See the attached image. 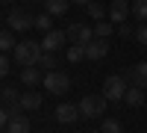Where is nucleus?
Returning <instances> with one entry per match:
<instances>
[{
  "label": "nucleus",
  "instance_id": "1",
  "mask_svg": "<svg viewBox=\"0 0 147 133\" xmlns=\"http://www.w3.org/2000/svg\"><path fill=\"white\" fill-rule=\"evenodd\" d=\"M12 56H15V62L24 65V68H27V65H38V59L44 56V47H41V42L27 39V42H18V44H15Z\"/></svg>",
  "mask_w": 147,
  "mask_h": 133
},
{
  "label": "nucleus",
  "instance_id": "2",
  "mask_svg": "<svg viewBox=\"0 0 147 133\" xmlns=\"http://www.w3.org/2000/svg\"><path fill=\"white\" fill-rule=\"evenodd\" d=\"M82 118H106V98L103 95H85L77 104Z\"/></svg>",
  "mask_w": 147,
  "mask_h": 133
},
{
  "label": "nucleus",
  "instance_id": "3",
  "mask_svg": "<svg viewBox=\"0 0 147 133\" xmlns=\"http://www.w3.org/2000/svg\"><path fill=\"white\" fill-rule=\"evenodd\" d=\"M127 77L124 74H112V77H106L103 80V98L106 101H124V95H127Z\"/></svg>",
  "mask_w": 147,
  "mask_h": 133
},
{
  "label": "nucleus",
  "instance_id": "4",
  "mask_svg": "<svg viewBox=\"0 0 147 133\" xmlns=\"http://www.w3.org/2000/svg\"><path fill=\"white\" fill-rule=\"evenodd\" d=\"M44 89L59 98V95H65L71 89V77L65 74V71H47L44 74Z\"/></svg>",
  "mask_w": 147,
  "mask_h": 133
},
{
  "label": "nucleus",
  "instance_id": "5",
  "mask_svg": "<svg viewBox=\"0 0 147 133\" xmlns=\"http://www.w3.org/2000/svg\"><path fill=\"white\" fill-rule=\"evenodd\" d=\"M68 33V42L71 44H88V42H94V27H88V24H71V27L65 30Z\"/></svg>",
  "mask_w": 147,
  "mask_h": 133
},
{
  "label": "nucleus",
  "instance_id": "6",
  "mask_svg": "<svg viewBox=\"0 0 147 133\" xmlns=\"http://www.w3.org/2000/svg\"><path fill=\"white\" fill-rule=\"evenodd\" d=\"M9 30H15V33H24V30H30V27H35V18L32 15H27L24 9H15V12H9Z\"/></svg>",
  "mask_w": 147,
  "mask_h": 133
},
{
  "label": "nucleus",
  "instance_id": "7",
  "mask_svg": "<svg viewBox=\"0 0 147 133\" xmlns=\"http://www.w3.org/2000/svg\"><path fill=\"white\" fill-rule=\"evenodd\" d=\"M65 42H68V33H62V30H50V33L41 39V47H44V53H56Z\"/></svg>",
  "mask_w": 147,
  "mask_h": 133
},
{
  "label": "nucleus",
  "instance_id": "8",
  "mask_svg": "<svg viewBox=\"0 0 147 133\" xmlns=\"http://www.w3.org/2000/svg\"><path fill=\"white\" fill-rule=\"evenodd\" d=\"M53 115H56L59 124H74V121L80 118V106H77V104H59Z\"/></svg>",
  "mask_w": 147,
  "mask_h": 133
},
{
  "label": "nucleus",
  "instance_id": "9",
  "mask_svg": "<svg viewBox=\"0 0 147 133\" xmlns=\"http://www.w3.org/2000/svg\"><path fill=\"white\" fill-rule=\"evenodd\" d=\"M132 86H138V89H147V62H138V65H132L127 74H124Z\"/></svg>",
  "mask_w": 147,
  "mask_h": 133
},
{
  "label": "nucleus",
  "instance_id": "10",
  "mask_svg": "<svg viewBox=\"0 0 147 133\" xmlns=\"http://www.w3.org/2000/svg\"><path fill=\"white\" fill-rule=\"evenodd\" d=\"M129 18V3L127 0H112V6H109V21L112 24H124Z\"/></svg>",
  "mask_w": 147,
  "mask_h": 133
},
{
  "label": "nucleus",
  "instance_id": "11",
  "mask_svg": "<svg viewBox=\"0 0 147 133\" xmlns=\"http://www.w3.org/2000/svg\"><path fill=\"white\" fill-rule=\"evenodd\" d=\"M6 133H30V118L21 115V113H12L9 124H6Z\"/></svg>",
  "mask_w": 147,
  "mask_h": 133
},
{
  "label": "nucleus",
  "instance_id": "12",
  "mask_svg": "<svg viewBox=\"0 0 147 133\" xmlns=\"http://www.w3.org/2000/svg\"><path fill=\"white\" fill-rule=\"evenodd\" d=\"M106 53H109V42L106 39H94V42L85 44V56L88 59H103Z\"/></svg>",
  "mask_w": 147,
  "mask_h": 133
},
{
  "label": "nucleus",
  "instance_id": "13",
  "mask_svg": "<svg viewBox=\"0 0 147 133\" xmlns=\"http://www.w3.org/2000/svg\"><path fill=\"white\" fill-rule=\"evenodd\" d=\"M21 80L27 83V86H38V83H44V74H41L38 65H27V68L21 71Z\"/></svg>",
  "mask_w": 147,
  "mask_h": 133
},
{
  "label": "nucleus",
  "instance_id": "14",
  "mask_svg": "<svg viewBox=\"0 0 147 133\" xmlns=\"http://www.w3.org/2000/svg\"><path fill=\"white\" fill-rule=\"evenodd\" d=\"M0 101H3L6 106H12V113L21 110V95H18L15 89H0Z\"/></svg>",
  "mask_w": 147,
  "mask_h": 133
},
{
  "label": "nucleus",
  "instance_id": "15",
  "mask_svg": "<svg viewBox=\"0 0 147 133\" xmlns=\"http://www.w3.org/2000/svg\"><path fill=\"white\" fill-rule=\"evenodd\" d=\"M41 106V92H24L21 95V110H38Z\"/></svg>",
  "mask_w": 147,
  "mask_h": 133
},
{
  "label": "nucleus",
  "instance_id": "16",
  "mask_svg": "<svg viewBox=\"0 0 147 133\" xmlns=\"http://www.w3.org/2000/svg\"><path fill=\"white\" fill-rule=\"evenodd\" d=\"M44 6H47V15H65L71 0H44Z\"/></svg>",
  "mask_w": 147,
  "mask_h": 133
},
{
  "label": "nucleus",
  "instance_id": "17",
  "mask_svg": "<svg viewBox=\"0 0 147 133\" xmlns=\"http://www.w3.org/2000/svg\"><path fill=\"white\" fill-rule=\"evenodd\" d=\"M124 101H127L129 106H141V104H144V89H138V86H132V89H127V95H124Z\"/></svg>",
  "mask_w": 147,
  "mask_h": 133
},
{
  "label": "nucleus",
  "instance_id": "18",
  "mask_svg": "<svg viewBox=\"0 0 147 133\" xmlns=\"http://www.w3.org/2000/svg\"><path fill=\"white\" fill-rule=\"evenodd\" d=\"M85 9H88V18H91V21H103V18H106V6L100 3V0H91Z\"/></svg>",
  "mask_w": 147,
  "mask_h": 133
},
{
  "label": "nucleus",
  "instance_id": "19",
  "mask_svg": "<svg viewBox=\"0 0 147 133\" xmlns=\"http://www.w3.org/2000/svg\"><path fill=\"white\" fill-rule=\"evenodd\" d=\"M15 39H12V30H0V53H9V50H15Z\"/></svg>",
  "mask_w": 147,
  "mask_h": 133
},
{
  "label": "nucleus",
  "instance_id": "20",
  "mask_svg": "<svg viewBox=\"0 0 147 133\" xmlns=\"http://www.w3.org/2000/svg\"><path fill=\"white\" fill-rule=\"evenodd\" d=\"M109 35H112V24L109 21H97L94 24V39H106L109 42Z\"/></svg>",
  "mask_w": 147,
  "mask_h": 133
},
{
  "label": "nucleus",
  "instance_id": "21",
  "mask_svg": "<svg viewBox=\"0 0 147 133\" xmlns=\"http://www.w3.org/2000/svg\"><path fill=\"white\" fill-rule=\"evenodd\" d=\"M38 68H44V71H59V68H56V53H44V56L38 59Z\"/></svg>",
  "mask_w": 147,
  "mask_h": 133
},
{
  "label": "nucleus",
  "instance_id": "22",
  "mask_svg": "<svg viewBox=\"0 0 147 133\" xmlns=\"http://www.w3.org/2000/svg\"><path fill=\"white\" fill-rule=\"evenodd\" d=\"M50 24H53V15H47V12H44V15H38V18H35V30H44V33H50V30H53Z\"/></svg>",
  "mask_w": 147,
  "mask_h": 133
},
{
  "label": "nucleus",
  "instance_id": "23",
  "mask_svg": "<svg viewBox=\"0 0 147 133\" xmlns=\"http://www.w3.org/2000/svg\"><path fill=\"white\" fill-rule=\"evenodd\" d=\"M82 56H85V44H71L68 47V59L71 62H80Z\"/></svg>",
  "mask_w": 147,
  "mask_h": 133
},
{
  "label": "nucleus",
  "instance_id": "24",
  "mask_svg": "<svg viewBox=\"0 0 147 133\" xmlns=\"http://www.w3.org/2000/svg\"><path fill=\"white\" fill-rule=\"evenodd\" d=\"M132 15L138 21H147V0H136V3H132Z\"/></svg>",
  "mask_w": 147,
  "mask_h": 133
},
{
  "label": "nucleus",
  "instance_id": "25",
  "mask_svg": "<svg viewBox=\"0 0 147 133\" xmlns=\"http://www.w3.org/2000/svg\"><path fill=\"white\" fill-rule=\"evenodd\" d=\"M100 130H103V133H124L115 118H103V127H100Z\"/></svg>",
  "mask_w": 147,
  "mask_h": 133
},
{
  "label": "nucleus",
  "instance_id": "26",
  "mask_svg": "<svg viewBox=\"0 0 147 133\" xmlns=\"http://www.w3.org/2000/svg\"><path fill=\"white\" fill-rule=\"evenodd\" d=\"M136 42L138 44H147V24H141V27L136 30Z\"/></svg>",
  "mask_w": 147,
  "mask_h": 133
},
{
  "label": "nucleus",
  "instance_id": "27",
  "mask_svg": "<svg viewBox=\"0 0 147 133\" xmlns=\"http://www.w3.org/2000/svg\"><path fill=\"white\" fill-rule=\"evenodd\" d=\"M9 68H12V65H9L6 53H0V77H6V74H9Z\"/></svg>",
  "mask_w": 147,
  "mask_h": 133
},
{
  "label": "nucleus",
  "instance_id": "28",
  "mask_svg": "<svg viewBox=\"0 0 147 133\" xmlns=\"http://www.w3.org/2000/svg\"><path fill=\"white\" fill-rule=\"evenodd\" d=\"M118 33H121V35H124V39H129V35H132V33H136V30H132V27H129V24L124 21V24H118Z\"/></svg>",
  "mask_w": 147,
  "mask_h": 133
},
{
  "label": "nucleus",
  "instance_id": "29",
  "mask_svg": "<svg viewBox=\"0 0 147 133\" xmlns=\"http://www.w3.org/2000/svg\"><path fill=\"white\" fill-rule=\"evenodd\" d=\"M6 124H9V113H6V110H3V106H0V130H3V127H6Z\"/></svg>",
  "mask_w": 147,
  "mask_h": 133
},
{
  "label": "nucleus",
  "instance_id": "30",
  "mask_svg": "<svg viewBox=\"0 0 147 133\" xmlns=\"http://www.w3.org/2000/svg\"><path fill=\"white\" fill-rule=\"evenodd\" d=\"M71 3H77V6H88L91 0H71Z\"/></svg>",
  "mask_w": 147,
  "mask_h": 133
},
{
  "label": "nucleus",
  "instance_id": "31",
  "mask_svg": "<svg viewBox=\"0 0 147 133\" xmlns=\"http://www.w3.org/2000/svg\"><path fill=\"white\" fill-rule=\"evenodd\" d=\"M0 3H12V0H0Z\"/></svg>",
  "mask_w": 147,
  "mask_h": 133
},
{
  "label": "nucleus",
  "instance_id": "32",
  "mask_svg": "<svg viewBox=\"0 0 147 133\" xmlns=\"http://www.w3.org/2000/svg\"><path fill=\"white\" fill-rule=\"evenodd\" d=\"M91 133H103V130H91Z\"/></svg>",
  "mask_w": 147,
  "mask_h": 133
}]
</instances>
